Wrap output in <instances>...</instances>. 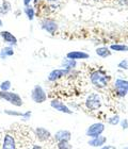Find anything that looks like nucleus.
Returning a JSON list of instances; mask_svg holds the SVG:
<instances>
[{"mask_svg": "<svg viewBox=\"0 0 128 149\" xmlns=\"http://www.w3.org/2000/svg\"><path fill=\"white\" fill-rule=\"evenodd\" d=\"M96 53L101 58H107V56H109L111 54L110 50L108 48H106V47H100V48L96 49Z\"/></svg>", "mask_w": 128, "mask_h": 149, "instance_id": "obj_16", "label": "nucleus"}, {"mask_svg": "<svg viewBox=\"0 0 128 149\" xmlns=\"http://www.w3.org/2000/svg\"><path fill=\"white\" fill-rule=\"evenodd\" d=\"M35 135L38 137V140L40 142H46L50 139V132L49 131H47L46 129H44V128H38V129H35Z\"/></svg>", "mask_w": 128, "mask_h": 149, "instance_id": "obj_9", "label": "nucleus"}, {"mask_svg": "<svg viewBox=\"0 0 128 149\" xmlns=\"http://www.w3.org/2000/svg\"><path fill=\"white\" fill-rule=\"evenodd\" d=\"M0 98L6 100V101H9L10 103H12L13 106H15V107H22V104H24L22 97L15 93L3 92V91H1V92H0Z\"/></svg>", "mask_w": 128, "mask_h": 149, "instance_id": "obj_1", "label": "nucleus"}, {"mask_svg": "<svg viewBox=\"0 0 128 149\" xmlns=\"http://www.w3.org/2000/svg\"><path fill=\"white\" fill-rule=\"evenodd\" d=\"M24 3H25V6H28L30 3V0H24Z\"/></svg>", "mask_w": 128, "mask_h": 149, "instance_id": "obj_28", "label": "nucleus"}, {"mask_svg": "<svg viewBox=\"0 0 128 149\" xmlns=\"http://www.w3.org/2000/svg\"><path fill=\"white\" fill-rule=\"evenodd\" d=\"M85 106L89 110L95 111V110H99L101 107V98L98 94H91L85 100Z\"/></svg>", "mask_w": 128, "mask_h": 149, "instance_id": "obj_2", "label": "nucleus"}, {"mask_svg": "<svg viewBox=\"0 0 128 149\" xmlns=\"http://www.w3.org/2000/svg\"><path fill=\"white\" fill-rule=\"evenodd\" d=\"M127 127H128V126H127V120L125 119V120L123 121V128H124V129H126Z\"/></svg>", "mask_w": 128, "mask_h": 149, "instance_id": "obj_25", "label": "nucleus"}, {"mask_svg": "<svg viewBox=\"0 0 128 149\" xmlns=\"http://www.w3.org/2000/svg\"><path fill=\"white\" fill-rule=\"evenodd\" d=\"M67 59L69 60H78V59H87L89 54L81 51H73V52L67 53Z\"/></svg>", "mask_w": 128, "mask_h": 149, "instance_id": "obj_12", "label": "nucleus"}, {"mask_svg": "<svg viewBox=\"0 0 128 149\" xmlns=\"http://www.w3.org/2000/svg\"><path fill=\"white\" fill-rule=\"evenodd\" d=\"M32 149H42V147L38 146V145H34V146L32 147Z\"/></svg>", "mask_w": 128, "mask_h": 149, "instance_id": "obj_27", "label": "nucleus"}, {"mask_svg": "<svg viewBox=\"0 0 128 149\" xmlns=\"http://www.w3.org/2000/svg\"><path fill=\"white\" fill-rule=\"evenodd\" d=\"M119 121H120V117H119V116H114V117L110 118L109 120H108V123H109L110 125H113V126H115V125L119 124Z\"/></svg>", "mask_w": 128, "mask_h": 149, "instance_id": "obj_21", "label": "nucleus"}, {"mask_svg": "<svg viewBox=\"0 0 128 149\" xmlns=\"http://www.w3.org/2000/svg\"><path fill=\"white\" fill-rule=\"evenodd\" d=\"M43 28L45 29V30H47V31L49 32V33H53V32L57 30V25L56 22H45L43 24Z\"/></svg>", "mask_w": 128, "mask_h": 149, "instance_id": "obj_15", "label": "nucleus"}, {"mask_svg": "<svg viewBox=\"0 0 128 149\" xmlns=\"http://www.w3.org/2000/svg\"><path fill=\"white\" fill-rule=\"evenodd\" d=\"M119 67L120 68H123V69H128V60L122 61V62L119 64Z\"/></svg>", "mask_w": 128, "mask_h": 149, "instance_id": "obj_23", "label": "nucleus"}, {"mask_svg": "<svg viewBox=\"0 0 128 149\" xmlns=\"http://www.w3.org/2000/svg\"><path fill=\"white\" fill-rule=\"evenodd\" d=\"M125 149H128V147H127V148H125Z\"/></svg>", "mask_w": 128, "mask_h": 149, "instance_id": "obj_31", "label": "nucleus"}, {"mask_svg": "<svg viewBox=\"0 0 128 149\" xmlns=\"http://www.w3.org/2000/svg\"><path fill=\"white\" fill-rule=\"evenodd\" d=\"M26 13H27L28 18L30 19V20L33 19V15H34V13H33V9H31V8H26Z\"/></svg>", "mask_w": 128, "mask_h": 149, "instance_id": "obj_22", "label": "nucleus"}, {"mask_svg": "<svg viewBox=\"0 0 128 149\" xmlns=\"http://www.w3.org/2000/svg\"><path fill=\"white\" fill-rule=\"evenodd\" d=\"M31 98L34 102L43 103L44 101L47 99V96H46V93H45L44 90L42 88V86H40V85H35L34 88L32 90Z\"/></svg>", "mask_w": 128, "mask_h": 149, "instance_id": "obj_5", "label": "nucleus"}, {"mask_svg": "<svg viewBox=\"0 0 128 149\" xmlns=\"http://www.w3.org/2000/svg\"><path fill=\"white\" fill-rule=\"evenodd\" d=\"M2 149H17V140H16L14 132L8 131L4 134Z\"/></svg>", "mask_w": 128, "mask_h": 149, "instance_id": "obj_4", "label": "nucleus"}, {"mask_svg": "<svg viewBox=\"0 0 128 149\" xmlns=\"http://www.w3.org/2000/svg\"><path fill=\"white\" fill-rule=\"evenodd\" d=\"M6 114H11V115H18V116H20V115H24L22 114V113H19V112H15V111H6Z\"/></svg>", "mask_w": 128, "mask_h": 149, "instance_id": "obj_24", "label": "nucleus"}, {"mask_svg": "<svg viewBox=\"0 0 128 149\" xmlns=\"http://www.w3.org/2000/svg\"><path fill=\"white\" fill-rule=\"evenodd\" d=\"M69 72V69H57L53 72H50V74L48 76V80L49 81H56L59 78H61L62 76H64L65 74Z\"/></svg>", "mask_w": 128, "mask_h": 149, "instance_id": "obj_10", "label": "nucleus"}, {"mask_svg": "<svg viewBox=\"0 0 128 149\" xmlns=\"http://www.w3.org/2000/svg\"><path fill=\"white\" fill-rule=\"evenodd\" d=\"M107 139L103 135H99V136L97 137H94L93 140L89 141V145L90 146H93V147H99V146H103L104 144L106 143Z\"/></svg>", "mask_w": 128, "mask_h": 149, "instance_id": "obj_13", "label": "nucleus"}, {"mask_svg": "<svg viewBox=\"0 0 128 149\" xmlns=\"http://www.w3.org/2000/svg\"><path fill=\"white\" fill-rule=\"evenodd\" d=\"M110 48L115 50V51H127L128 50V47L125 46V45H112Z\"/></svg>", "mask_w": 128, "mask_h": 149, "instance_id": "obj_18", "label": "nucleus"}, {"mask_svg": "<svg viewBox=\"0 0 128 149\" xmlns=\"http://www.w3.org/2000/svg\"><path fill=\"white\" fill-rule=\"evenodd\" d=\"M71 132L69 131H66V130H61V131H58L56 134H55V139H56L58 142L59 141H69L71 140Z\"/></svg>", "mask_w": 128, "mask_h": 149, "instance_id": "obj_11", "label": "nucleus"}, {"mask_svg": "<svg viewBox=\"0 0 128 149\" xmlns=\"http://www.w3.org/2000/svg\"><path fill=\"white\" fill-rule=\"evenodd\" d=\"M57 148L58 149H73L72 145L69 144V141H59L57 144Z\"/></svg>", "mask_w": 128, "mask_h": 149, "instance_id": "obj_17", "label": "nucleus"}, {"mask_svg": "<svg viewBox=\"0 0 128 149\" xmlns=\"http://www.w3.org/2000/svg\"><path fill=\"white\" fill-rule=\"evenodd\" d=\"M10 87H11V82H10V81H4V82H2L1 85H0V88H1V91H3V92H8V91L10 90Z\"/></svg>", "mask_w": 128, "mask_h": 149, "instance_id": "obj_20", "label": "nucleus"}, {"mask_svg": "<svg viewBox=\"0 0 128 149\" xmlns=\"http://www.w3.org/2000/svg\"><path fill=\"white\" fill-rule=\"evenodd\" d=\"M1 36H2V38L6 42H8V43H11V44H16L17 43V40H16V37L14 36L13 34H11L9 31H2L1 33Z\"/></svg>", "mask_w": 128, "mask_h": 149, "instance_id": "obj_14", "label": "nucleus"}, {"mask_svg": "<svg viewBox=\"0 0 128 149\" xmlns=\"http://www.w3.org/2000/svg\"><path fill=\"white\" fill-rule=\"evenodd\" d=\"M115 87L120 96L124 97L128 92V82L125 80H122V79H118L115 81Z\"/></svg>", "mask_w": 128, "mask_h": 149, "instance_id": "obj_7", "label": "nucleus"}, {"mask_svg": "<svg viewBox=\"0 0 128 149\" xmlns=\"http://www.w3.org/2000/svg\"><path fill=\"white\" fill-rule=\"evenodd\" d=\"M50 106L52 107L53 109H56L57 111H60L62 112V113H65V114H72L73 113L72 110L69 109L64 103L59 101V100H52L51 103H50Z\"/></svg>", "mask_w": 128, "mask_h": 149, "instance_id": "obj_8", "label": "nucleus"}, {"mask_svg": "<svg viewBox=\"0 0 128 149\" xmlns=\"http://www.w3.org/2000/svg\"><path fill=\"white\" fill-rule=\"evenodd\" d=\"M91 81L98 87H105L108 84V77L101 72H95L91 76Z\"/></svg>", "mask_w": 128, "mask_h": 149, "instance_id": "obj_3", "label": "nucleus"}, {"mask_svg": "<svg viewBox=\"0 0 128 149\" xmlns=\"http://www.w3.org/2000/svg\"><path fill=\"white\" fill-rule=\"evenodd\" d=\"M1 25H2V24H1V20H0V27H1Z\"/></svg>", "mask_w": 128, "mask_h": 149, "instance_id": "obj_29", "label": "nucleus"}, {"mask_svg": "<svg viewBox=\"0 0 128 149\" xmlns=\"http://www.w3.org/2000/svg\"><path fill=\"white\" fill-rule=\"evenodd\" d=\"M104 130H105V125L104 124H101V123L93 124L92 126H90V127L87 128V135L92 137V139H94V137H97V136H99V135H101Z\"/></svg>", "mask_w": 128, "mask_h": 149, "instance_id": "obj_6", "label": "nucleus"}, {"mask_svg": "<svg viewBox=\"0 0 128 149\" xmlns=\"http://www.w3.org/2000/svg\"><path fill=\"white\" fill-rule=\"evenodd\" d=\"M101 149H116V148H114L113 146H106V147H104V148H101Z\"/></svg>", "mask_w": 128, "mask_h": 149, "instance_id": "obj_26", "label": "nucleus"}, {"mask_svg": "<svg viewBox=\"0 0 128 149\" xmlns=\"http://www.w3.org/2000/svg\"><path fill=\"white\" fill-rule=\"evenodd\" d=\"M49 1H56V0H49Z\"/></svg>", "mask_w": 128, "mask_h": 149, "instance_id": "obj_30", "label": "nucleus"}, {"mask_svg": "<svg viewBox=\"0 0 128 149\" xmlns=\"http://www.w3.org/2000/svg\"><path fill=\"white\" fill-rule=\"evenodd\" d=\"M13 51L12 48H9V47H6V48H3L2 51H1V56H13Z\"/></svg>", "mask_w": 128, "mask_h": 149, "instance_id": "obj_19", "label": "nucleus"}]
</instances>
